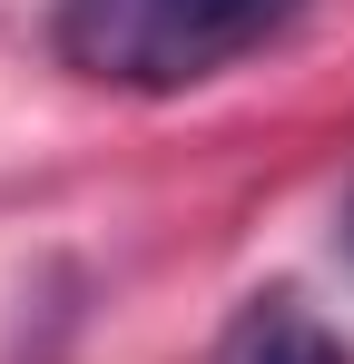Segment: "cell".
<instances>
[{
	"mask_svg": "<svg viewBox=\"0 0 354 364\" xmlns=\"http://www.w3.org/2000/svg\"><path fill=\"white\" fill-rule=\"evenodd\" d=\"M345 256H354V197H345Z\"/></svg>",
	"mask_w": 354,
	"mask_h": 364,
	"instance_id": "obj_3",
	"label": "cell"
},
{
	"mask_svg": "<svg viewBox=\"0 0 354 364\" xmlns=\"http://www.w3.org/2000/svg\"><path fill=\"white\" fill-rule=\"evenodd\" d=\"M305 0H59L50 40L99 89H197L276 50Z\"/></svg>",
	"mask_w": 354,
	"mask_h": 364,
	"instance_id": "obj_1",
	"label": "cell"
},
{
	"mask_svg": "<svg viewBox=\"0 0 354 364\" xmlns=\"http://www.w3.org/2000/svg\"><path fill=\"white\" fill-rule=\"evenodd\" d=\"M217 364H354V345L305 296H256L227 335H217Z\"/></svg>",
	"mask_w": 354,
	"mask_h": 364,
	"instance_id": "obj_2",
	"label": "cell"
}]
</instances>
